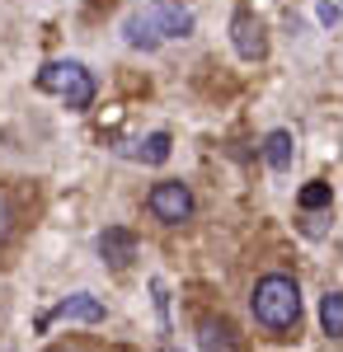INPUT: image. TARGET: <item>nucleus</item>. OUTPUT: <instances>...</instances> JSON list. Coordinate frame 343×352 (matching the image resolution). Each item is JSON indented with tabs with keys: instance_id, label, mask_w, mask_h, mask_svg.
<instances>
[{
	"instance_id": "f257e3e1",
	"label": "nucleus",
	"mask_w": 343,
	"mask_h": 352,
	"mask_svg": "<svg viewBox=\"0 0 343 352\" xmlns=\"http://www.w3.org/2000/svg\"><path fill=\"white\" fill-rule=\"evenodd\" d=\"M249 305H254V320H259L268 333H287V329H296V320H301V292H296V282H291L287 272L259 277Z\"/></svg>"
},
{
	"instance_id": "f03ea898",
	"label": "nucleus",
	"mask_w": 343,
	"mask_h": 352,
	"mask_svg": "<svg viewBox=\"0 0 343 352\" xmlns=\"http://www.w3.org/2000/svg\"><path fill=\"white\" fill-rule=\"evenodd\" d=\"M193 33V14H188L184 5H174V0H151L141 14H132L127 24H123V38L132 43V47H156L165 38H188Z\"/></svg>"
},
{
	"instance_id": "7ed1b4c3",
	"label": "nucleus",
	"mask_w": 343,
	"mask_h": 352,
	"mask_svg": "<svg viewBox=\"0 0 343 352\" xmlns=\"http://www.w3.org/2000/svg\"><path fill=\"white\" fill-rule=\"evenodd\" d=\"M38 89L66 99V109H90L94 104V76L80 61H48L38 71Z\"/></svg>"
},
{
	"instance_id": "20e7f679",
	"label": "nucleus",
	"mask_w": 343,
	"mask_h": 352,
	"mask_svg": "<svg viewBox=\"0 0 343 352\" xmlns=\"http://www.w3.org/2000/svg\"><path fill=\"white\" fill-rule=\"evenodd\" d=\"M151 217L165 221V226H179V221L193 217V192H188V184H179V179H165V184H156L151 188Z\"/></svg>"
},
{
	"instance_id": "39448f33",
	"label": "nucleus",
	"mask_w": 343,
	"mask_h": 352,
	"mask_svg": "<svg viewBox=\"0 0 343 352\" xmlns=\"http://www.w3.org/2000/svg\"><path fill=\"white\" fill-rule=\"evenodd\" d=\"M231 43H236V52L245 61H259L268 52V38H264V19L254 14V10H236V19H231Z\"/></svg>"
},
{
	"instance_id": "423d86ee",
	"label": "nucleus",
	"mask_w": 343,
	"mask_h": 352,
	"mask_svg": "<svg viewBox=\"0 0 343 352\" xmlns=\"http://www.w3.org/2000/svg\"><path fill=\"white\" fill-rule=\"evenodd\" d=\"M56 320H80V324H99V320H104V300H99V296H90V292H76V296H66V300H61L52 315H43V329L56 324Z\"/></svg>"
},
{
	"instance_id": "0eeeda50",
	"label": "nucleus",
	"mask_w": 343,
	"mask_h": 352,
	"mask_svg": "<svg viewBox=\"0 0 343 352\" xmlns=\"http://www.w3.org/2000/svg\"><path fill=\"white\" fill-rule=\"evenodd\" d=\"M99 254H104L108 268H127V263L136 258V240H132V230H127V226H108L104 235H99Z\"/></svg>"
},
{
	"instance_id": "6e6552de",
	"label": "nucleus",
	"mask_w": 343,
	"mask_h": 352,
	"mask_svg": "<svg viewBox=\"0 0 343 352\" xmlns=\"http://www.w3.org/2000/svg\"><path fill=\"white\" fill-rule=\"evenodd\" d=\"M291 155H296V141H291V132H268L264 136V160L268 169H291Z\"/></svg>"
},
{
	"instance_id": "1a4fd4ad",
	"label": "nucleus",
	"mask_w": 343,
	"mask_h": 352,
	"mask_svg": "<svg viewBox=\"0 0 343 352\" xmlns=\"http://www.w3.org/2000/svg\"><path fill=\"white\" fill-rule=\"evenodd\" d=\"M198 338H202V352H240V338L226 320H207Z\"/></svg>"
},
{
	"instance_id": "9d476101",
	"label": "nucleus",
	"mask_w": 343,
	"mask_h": 352,
	"mask_svg": "<svg viewBox=\"0 0 343 352\" xmlns=\"http://www.w3.org/2000/svg\"><path fill=\"white\" fill-rule=\"evenodd\" d=\"M320 324H324V333L334 343L343 338V292H329V296L320 300Z\"/></svg>"
},
{
	"instance_id": "9b49d317",
	"label": "nucleus",
	"mask_w": 343,
	"mask_h": 352,
	"mask_svg": "<svg viewBox=\"0 0 343 352\" xmlns=\"http://www.w3.org/2000/svg\"><path fill=\"white\" fill-rule=\"evenodd\" d=\"M136 160H146V164H165L169 160V132H151L141 146H136Z\"/></svg>"
},
{
	"instance_id": "f8f14e48",
	"label": "nucleus",
	"mask_w": 343,
	"mask_h": 352,
	"mask_svg": "<svg viewBox=\"0 0 343 352\" xmlns=\"http://www.w3.org/2000/svg\"><path fill=\"white\" fill-rule=\"evenodd\" d=\"M296 202H301V212H320V207H329V202H334V188H329V184H306V188L296 192Z\"/></svg>"
},
{
	"instance_id": "ddd939ff",
	"label": "nucleus",
	"mask_w": 343,
	"mask_h": 352,
	"mask_svg": "<svg viewBox=\"0 0 343 352\" xmlns=\"http://www.w3.org/2000/svg\"><path fill=\"white\" fill-rule=\"evenodd\" d=\"M320 19L334 28V24H339V5H334V0H320Z\"/></svg>"
},
{
	"instance_id": "4468645a",
	"label": "nucleus",
	"mask_w": 343,
	"mask_h": 352,
	"mask_svg": "<svg viewBox=\"0 0 343 352\" xmlns=\"http://www.w3.org/2000/svg\"><path fill=\"white\" fill-rule=\"evenodd\" d=\"M10 221H14V212H10V202L0 197V244H5V235H10Z\"/></svg>"
}]
</instances>
